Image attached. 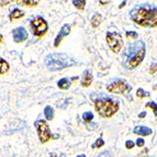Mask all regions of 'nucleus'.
<instances>
[{"label": "nucleus", "mask_w": 157, "mask_h": 157, "mask_svg": "<svg viewBox=\"0 0 157 157\" xmlns=\"http://www.w3.org/2000/svg\"><path fill=\"white\" fill-rule=\"evenodd\" d=\"M145 115H146V112H143V113L140 114V118L142 119V118H143V117H145Z\"/></svg>", "instance_id": "nucleus-29"}, {"label": "nucleus", "mask_w": 157, "mask_h": 157, "mask_svg": "<svg viewBox=\"0 0 157 157\" xmlns=\"http://www.w3.org/2000/svg\"><path fill=\"white\" fill-rule=\"evenodd\" d=\"M146 107H149V108H152L154 110V113L157 114V104L155 102H148L146 104Z\"/></svg>", "instance_id": "nucleus-21"}, {"label": "nucleus", "mask_w": 157, "mask_h": 157, "mask_svg": "<svg viewBox=\"0 0 157 157\" xmlns=\"http://www.w3.org/2000/svg\"><path fill=\"white\" fill-rule=\"evenodd\" d=\"M156 71H157V65H154L153 66V68L151 67V74H154Z\"/></svg>", "instance_id": "nucleus-27"}, {"label": "nucleus", "mask_w": 157, "mask_h": 157, "mask_svg": "<svg viewBox=\"0 0 157 157\" xmlns=\"http://www.w3.org/2000/svg\"><path fill=\"white\" fill-rule=\"evenodd\" d=\"M126 36L129 38H137V34L135 32H128L126 33Z\"/></svg>", "instance_id": "nucleus-24"}, {"label": "nucleus", "mask_w": 157, "mask_h": 157, "mask_svg": "<svg viewBox=\"0 0 157 157\" xmlns=\"http://www.w3.org/2000/svg\"><path fill=\"white\" fill-rule=\"evenodd\" d=\"M44 114H45L46 120H49V121L53 120V118H54V109L52 108L51 106H46L45 109H44Z\"/></svg>", "instance_id": "nucleus-15"}, {"label": "nucleus", "mask_w": 157, "mask_h": 157, "mask_svg": "<svg viewBox=\"0 0 157 157\" xmlns=\"http://www.w3.org/2000/svg\"><path fill=\"white\" fill-rule=\"evenodd\" d=\"M9 68H10V67H9V64H8L2 57H0V75L8 73V71H9Z\"/></svg>", "instance_id": "nucleus-16"}, {"label": "nucleus", "mask_w": 157, "mask_h": 157, "mask_svg": "<svg viewBox=\"0 0 157 157\" xmlns=\"http://www.w3.org/2000/svg\"><path fill=\"white\" fill-rule=\"evenodd\" d=\"M57 86H58L60 89L66 90V89H68V88L71 87V81L68 80L67 78H63V79H60V80L57 82Z\"/></svg>", "instance_id": "nucleus-17"}, {"label": "nucleus", "mask_w": 157, "mask_h": 157, "mask_svg": "<svg viewBox=\"0 0 157 157\" xmlns=\"http://www.w3.org/2000/svg\"><path fill=\"white\" fill-rule=\"evenodd\" d=\"M35 128H36V131H38V138H40V142L41 143H46L51 140L52 137V134H51V130H49V124L46 123V121L44 120H38L35 123Z\"/></svg>", "instance_id": "nucleus-5"}, {"label": "nucleus", "mask_w": 157, "mask_h": 157, "mask_svg": "<svg viewBox=\"0 0 157 157\" xmlns=\"http://www.w3.org/2000/svg\"><path fill=\"white\" fill-rule=\"evenodd\" d=\"M101 20H102V16H100V14H95V16H92L91 19V25L93 27H97L100 23H101Z\"/></svg>", "instance_id": "nucleus-19"}, {"label": "nucleus", "mask_w": 157, "mask_h": 157, "mask_svg": "<svg viewBox=\"0 0 157 157\" xmlns=\"http://www.w3.org/2000/svg\"><path fill=\"white\" fill-rule=\"evenodd\" d=\"M69 33H71V25H69V24H65L64 27L60 29V33L57 34V36L55 38V41H54L55 47H57L60 44V42H62V40L65 38V36H67Z\"/></svg>", "instance_id": "nucleus-10"}, {"label": "nucleus", "mask_w": 157, "mask_h": 157, "mask_svg": "<svg viewBox=\"0 0 157 157\" xmlns=\"http://www.w3.org/2000/svg\"><path fill=\"white\" fill-rule=\"evenodd\" d=\"M134 146V143L133 142H131V141H128L126 142V147L130 149V148H132V147Z\"/></svg>", "instance_id": "nucleus-26"}, {"label": "nucleus", "mask_w": 157, "mask_h": 157, "mask_svg": "<svg viewBox=\"0 0 157 157\" xmlns=\"http://www.w3.org/2000/svg\"><path fill=\"white\" fill-rule=\"evenodd\" d=\"M92 82V75L88 71H85L84 76L81 78V86L82 87H89Z\"/></svg>", "instance_id": "nucleus-13"}, {"label": "nucleus", "mask_w": 157, "mask_h": 157, "mask_svg": "<svg viewBox=\"0 0 157 157\" xmlns=\"http://www.w3.org/2000/svg\"><path fill=\"white\" fill-rule=\"evenodd\" d=\"M96 110L102 118H111L119 110V104L111 99H101L96 101Z\"/></svg>", "instance_id": "nucleus-3"}, {"label": "nucleus", "mask_w": 157, "mask_h": 157, "mask_svg": "<svg viewBox=\"0 0 157 157\" xmlns=\"http://www.w3.org/2000/svg\"><path fill=\"white\" fill-rule=\"evenodd\" d=\"M24 16V12L21 11L20 9H13V11L11 12L10 14V20L13 21V20H18L20 18H23Z\"/></svg>", "instance_id": "nucleus-14"}, {"label": "nucleus", "mask_w": 157, "mask_h": 157, "mask_svg": "<svg viewBox=\"0 0 157 157\" xmlns=\"http://www.w3.org/2000/svg\"><path fill=\"white\" fill-rule=\"evenodd\" d=\"M99 1H100V3H101V5H107L110 0H99Z\"/></svg>", "instance_id": "nucleus-28"}, {"label": "nucleus", "mask_w": 157, "mask_h": 157, "mask_svg": "<svg viewBox=\"0 0 157 157\" xmlns=\"http://www.w3.org/2000/svg\"><path fill=\"white\" fill-rule=\"evenodd\" d=\"M46 67L49 71H56L75 64V60L64 54H49L46 56Z\"/></svg>", "instance_id": "nucleus-2"}, {"label": "nucleus", "mask_w": 157, "mask_h": 157, "mask_svg": "<svg viewBox=\"0 0 157 157\" xmlns=\"http://www.w3.org/2000/svg\"><path fill=\"white\" fill-rule=\"evenodd\" d=\"M136 144H137V146H143L144 145V140L143 138H138L136 141Z\"/></svg>", "instance_id": "nucleus-25"}, {"label": "nucleus", "mask_w": 157, "mask_h": 157, "mask_svg": "<svg viewBox=\"0 0 157 157\" xmlns=\"http://www.w3.org/2000/svg\"><path fill=\"white\" fill-rule=\"evenodd\" d=\"M31 29H32L34 36L42 38L45 35V33L47 32L49 25H47V22L45 21L42 16H38V18H34L31 21Z\"/></svg>", "instance_id": "nucleus-4"}, {"label": "nucleus", "mask_w": 157, "mask_h": 157, "mask_svg": "<svg viewBox=\"0 0 157 157\" xmlns=\"http://www.w3.org/2000/svg\"><path fill=\"white\" fill-rule=\"evenodd\" d=\"M2 38H2V35L0 34V43H1V41H2Z\"/></svg>", "instance_id": "nucleus-30"}, {"label": "nucleus", "mask_w": 157, "mask_h": 157, "mask_svg": "<svg viewBox=\"0 0 157 157\" xmlns=\"http://www.w3.org/2000/svg\"><path fill=\"white\" fill-rule=\"evenodd\" d=\"M133 20L143 27H156L157 25V10H147V9H137L135 12L132 14Z\"/></svg>", "instance_id": "nucleus-1"}, {"label": "nucleus", "mask_w": 157, "mask_h": 157, "mask_svg": "<svg viewBox=\"0 0 157 157\" xmlns=\"http://www.w3.org/2000/svg\"><path fill=\"white\" fill-rule=\"evenodd\" d=\"M146 96H148L146 92H144V90H142V89H138L137 90V97L138 98H144L146 97Z\"/></svg>", "instance_id": "nucleus-22"}, {"label": "nucleus", "mask_w": 157, "mask_h": 157, "mask_svg": "<svg viewBox=\"0 0 157 157\" xmlns=\"http://www.w3.org/2000/svg\"><path fill=\"white\" fill-rule=\"evenodd\" d=\"M107 43L109 47L111 49L112 52L114 53H119L122 46H123V40L121 38V35L118 33L110 32L107 34Z\"/></svg>", "instance_id": "nucleus-6"}, {"label": "nucleus", "mask_w": 157, "mask_h": 157, "mask_svg": "<svg viewBox=\"0 0 157 157\" xmlns=\"http://www.w3.org/2000/svg\"><path fill=\"white\" fill-rule=\"evenodd\" d=\"M92 119H93V114L90 111H87V112L82 114V120L85 122H90V121H92Z\"/></svg>", "instance_id": "nucleus-20"}, {"label": "nucleus", "mask_w": 157, "mask_h": 157, "mask_svg": "<svg viewBox=\"0 0 157 157\" xmlns=\"http://www.w3.org/2000/svg\"><path fill=\"white\" fill-rule=\"evenodd\" d=\"M12 35H13V40L16 43H21V42H24L27 38L29 34H27V30L24 27H16L12 31Z\"/></svg>", "instance_id": "nucleus-8"}, {"label": "nucleus", "mask_w": 157, "mask_h": 157, "mask_svg": "<svg viewBox=\"0 0 157 157\" xmlns=\"http://www.w3.org/2000/svg\"><path fill=\"white\" fill-rule=\"evenodd\" d=\"M12 2H16L18 5L24 7H35L38 5L40 0H0V7H5Z\"/></svg>", "instance_id": "nucleus-7"}, {"label": "nucleus", "mask_w": 157, "mask_h": 157, "mask_svg": "<svg viewBox=\"0 0 157 157\" xmlns=\"http://www.w3.org/2000/svg\"><path fill=\"white\" fill-rule=\"evenodd\" d=\"M104 144V142H103V140L102 138H99L96 143H95V145H93V147H101Z\"/></svg>", "instance_id": "nucleus-23"}, {"label": "nucleus", "mask_w": 157, "mask_h": 157, "mask_svg": "<svg viewBox=\"0 0 157 157\" xmlns=\"http://www.w3.org/2000/svg\"><path fill=\"white\" fill-rule=\"evenodd\" d=\"M73 5H75L78 10L82 11L86 5V0H73Z\"/></svg>", "instance_id": "nucleus-18"}, {"label": "nucleus", "mask_w": 157, "mask_h": 157, "mask_svg": "<svg viewBox=\"0 0 157 157\" xmlns=\"http://www.w3.org/2000/svg\"><path fill=\"white\" fill-rule=\"evenodd\" d=\"M108 91L114 92V93H124L128 89V86L124 81H117V82H112L111 85L107 86Z\"/></svg>", "instance_id": "nucleus-9"}, {"label": "nucleus", "mask_w": 157, "mask_h": 157, "mask_svg": "<svg viewBox=\"0 0 157 157\" xmlns=\"http://www.w3.org/2000/svg\"><path fill=\"white\" fill-rule=\"evenodd\" d=\"M134 133L137 134V135H143V136H147L152 134V130L147 126H142V125H138L134 129Z\"/></svg>", "instance_id": "nucleus-12"}, {"label": "nucleus", "mask_w": 157, "mask_h": 157, "mask_svg": "<svg viewBox=\"0 0 157 157\" xmlns=\"http://www.w3.org/2000/svg\"><path fill=\"white\" fill-rule=\"evenodd\" d=\"M144 55H145V49H141L138 51V53L129 62V67L130 68H134V67L140 65L142 60H144Z\"/></svg>", "instance_id": "nucleus-11"}]
</instances>
